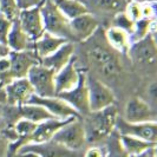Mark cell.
<instances>
[{
  "label": "cell",
  "mask_w": 157,
  "mask_h": 157,
  "mask_svg": "<svg viewBox=\"0 0 157 157\" xmlns=\"http://www.w3.org/2000/svg\"><path fill=\"white\" fill-rule=\"evenodd\" d=\"M8 141L4 137H0V157H4L5 154H8Z\"/></svg>",
  "instance_id": "cell-37"
},
{
  "label": "cell",
  "mask_w": 157,
  "mask_h": 157,
  "mask_svg": "<svg viewBox=\"0 0 157 157\" xmlns=\"http://www.w3.org/2000/svg\"><path fill=\"white\" fill-rule=\"evenodd\" d=\"M122 118L129 123L156 122V112L145 101L141 98H131L126 103L124 117Z\"/></svg>",
  "instance_id": "cell-14"
},
{
  "label": "cell",
  "mask_w": 157,
  "mask_h": 157,
  "mask_svg": "<svg viewBox=\"0 0 157 157\" xmlns=\"http://www.w3.org/2000/svg\"><path fill=\"white\" fill-rule=\"evenodd\" d=\"M17 19L19 21L21 30L25 32V34L29 37V39L32 43L38 40L44 34L45 30H44V24H43L39 6L20 10Z\"/></svg>",
  "instance_id": "cell-11"
},
{
  "label": "cell",
  "mask_w": 157,
  "mask_h": 157,
  "mask_svg": "<svg viewBox=\"0 0 157 157\" xmlns=\"http://www.w3.org/2000/svg\"><path fill=\"white\" fill-rule=\"evenodd\" d=\"M6 103V94H5V90L4 86L0 87V104H5Z\"/></svg>",
  "instance_id": "cell-40"
},
{
  "label": "cell",
  "mask_w": 157,
  "mask_h": 157,
  "mask_svg": "<svg viewBox=\"0 0 157 157\" xmlns=\"http://www.w3.org/2000/svg\"><path fill=\"white\" fill-rule=\"evenodd\" d=\"M80 78V71L77 69V59L75 57L55 75L56 94L69 91L78 84Z\"/></svg>",
  "instance_id": "cell-17"
},
{
  "label": "cell",
  "mask_w": 157,
  "mask_h": 157,
  "mask_svg": "<svg viewBox=\"0 0 157 157\" xmlns=\"http://www.w3.org/2000/svg\"><path fill=\"white\" fill-rule=\"evenodd\" d=\"M83 121L86 142L96 143L101 140H106V137L115 130V123L117 119V110L113 105L97 112H90L84 116Z\"/></svg>",
  "instance_id": "cell-1"
},
{
  "label": "cell",
  "mask_w": 157,
  "mask_h": 157,
  "mask_svg": "<svg viewBox=\"0 0 157 157\" xmlns=\"http://www.w3.org/2000/svg\"><path fill=\"white\" fill-rule=\"evenodd\" d=\"M0 87H1V84H0Z\"/></svg>",
  "instance_id": "cell-43"
},
{
  "label": "cell",
  "mask_w": 157,
  "mask_h": 157,
  "mask_svg": "<svg viewBox=\"0 0 157 157\" xmlns=\"http://www.w3.org/2000/svg\"><path fill=\"white\" fill-rule=\"evenodd\" d=\"M52 141L72 151L78 152L79 150L83 149L86 144V136L82 118L70 119L56 132Z\"/></svg>",
  "instance_id": "cell-4"
},
{
  "label": "cell",
  "mask_w": 157,
  "mask_h": 157,
  "mask_svg": "<svg viewBox=\"0 0 157 157\" xmlns=\"http://www.w3.org/2000/svg\"><path fill=\"white\" fill-rule=\"evenodd\" d=\"M27 103L38 104L45 108L52 116L58 119H69V118H82L77 111L71 108L63 99L55 97H38L36 94H32L30 101Z\"/></svg>",
  "instance_id": "cell-13"
},
{
  "label": "cell",
  "mask_w": 157,
  "mask_h": 157,
  "mask_svg": "<svg viewBox=\"0 0 157 157\" xmlns=\"http://www.w3.org/2000/svg\"><path fill=\"white\" fill-rule=\"evenodd\" d=\"M83 157H105V152L104 149H101L98 147H92L85 151Z\"/></svg>",
  "instance_id": "cell-35"
},
{
  "label": "cell",
  "mask_w": 157,
  "mask_h": 157,
  "mask_svg": "<svg viewBox=\"0 0 157 157\" xmlns=\"http://www.w3.org/2000/svg\"><path fill=\"white\" fill-rule=\"evenodd\" d=\"M73 53H75V45L72 41H67L59 47L57 51H55L52 55L41 59L40 64L57 73L70 62L71 58L73 57Z\"/></svg>",
  "instance_id": "cell-19"
},
{
  "label": "cell",
  "mask_w": 157,
  "mask_h": 157,
  "mask_svg": "<svg viewBox=\"0 0 157 157\" xmlns=\"http://www.w3.org/2000/svg\"><path fill=\"white\" fill-rule=\"evenodd\" d=\"M87 56L91 60V63L96 66V69L102 73L104 77L111 78L117 76L119 71V64L113 53V50L108 44L106 46H103L98 41L94 43L92 46L89 48Z\"/></svg>",
  "instance_id": "cell-5"
},
{
  "label": "cell",
  "mask_w": 157,
  "mask_h": 157,
  "mask_svg": "<svg viewBox=\"0 0 157 157\" xmlns=\"http://www.w3.org/2000/svg\"><path fill=\"white\" fill-rule=\"evenodd\" d=\"M19 157H37L34 156V155H32V154H23V155H18Z\"/></svg>",
  "instance_id": "cell-42"
},
{
  "label": "cell",
  "mask_w": 157,
  "mask_h": 157,
  "mask_svg": "<svg viewBox=\"0 0 157 157\" xmlns=\"http://www.w3.org/2000/svg\"><path fill=\"white\" fill-rule=\"evenodd\" d=\"M6 94V103L12 106H20L30 101L34 94L33 87L27 78H19L10 82L4 86Z\"/></svg>",
  "instance_id": "cell-15"
},
{
  "label": "cell",
  "mask_w": 157,
  "mask_h": 157,
  "mask_svg": "<svg viewBox=\"0 0 157 157\" xmlns=\"http://www.w3.org/2000/svg\"><path fill=\"white\" fill-rule=\"evenodd\" d=\"M17 111H18L19 118L29 119L37 124L55 118L45 108H43L41 105H38V104H32V103H26L20 106H17Z\"/></svg>",
  "instance_id": "cell-23"
},
{
  "label": "cell",
  "mask_w": 157,
  "mask_h": 157,
  "mask_svg": "<svg viewBox=\"0 0 157 157\" xmlns=\"http://www.w3.org/2000/svg\"><path fill=\"white\" fill-rule=\"evenodd\" d=\"M104 152H105V157H129L121 143L119 134L116 130H113L106 137Z\"/></svg>",
  "instance_id": "cell-27"
},
{
  "label": "cell",
  "mask_w": 157,
  "mask_h": 157,
  "mask_svg": "<svg viewBox=\"0 0 157 157\" xmlns=\"http://www.w3.org/2000/svg\"><path fill=\"white\" fill-rule=\"evenodd\" d=\"M129 157H156V148H151V149L147 150L145 152H143L141 155H137V156H129Z\"/></svg>",
  "instance_id": "cell-39"
},
{
  "label": "cell",
  "mask_w": 157,
  "mask_h": 157,
  "mask_svg": "<svg viewBox=\"0 0 157 157\" xmlns=\"http://www.w3.org/2000/svg\"><path fill=\"white\" fill-rule=\"evenodd\" d=\"M39 7L45 32L69 41H73L70 30V20L62 14V12L56 7L53 1L43 0Z\"/></svg>",
  "instance_id": "cell-2"
},
{
  "label": "cell",
  "mask_w": 157,
  "mask_h": 157,
  "mask_svg": "<svg viewBox=\"0 0 157 157\" xmlns=\"http://www.w3.org/2000/svg\"><path fill=\"white\" fill-rule=\"evenodd\" d=\"M86 86L89 94V109L90 112L104 110L113 105L115 94L106 84H104L99 79L86 75Z\"/></svg>",
  "instance_id": "cell-6"
},
{
  "label": "cell",
  "mask_w": 157,
  "mask_h": 157,
  "mask_svg": "<svg viewBox=\"0 0 157 157\" xmlns=\"http://www.w3.org/2000/svg\"><path fill=\"white\" fill-rule=\"evenodd\" d=\"M67 41L69 40L64 39V38L56 37L51 33L44 32V34L39 39L33 43V51L37 55V57L41 60V59L46 58L47 56L52 55L55 51H57L59 47Z\"/></svg>",
  "instance_id": "cell-20"
},
{
  "label": "cell",
  "mask_w": 157,
  "mask_h": 157,
  "mask_svg": "<svg viewBox=\"0 0 157 157\" xmlns=\"http://www.w3.org/2000/svg\"><path fill=\"white\" fill-rule=\"evenodd\" d=\"M113 27H117V29H121L123 31H125L128 34L131 36V33L134 32L135 29V23L129 19V17L126 16L124 12H121L115 16L113 18V24H112Z\"/></svg>",
  "instance_id": "cell-30"
},
{
  "label": "cell",
  "mask_w": 157,
  "mask_h": 157,
  "mask_svg": "<svg viewBox=\"0 0 157 157\" xmlns=\"http://www.w3.org/2000/svg\"><path fill=\"white\" fill-rule=\"evenodd\" d=\"M6 45L10 47L11 51H14V52H21V51L33 50V43L29 39V37L21 30L18 19H16L13 21V24H12L11 31L8 33Z\"/></svg>",
  "instance_id": "cell-21"
},
{
  "label": "cell",
  "mask_w": 157,
  "mask_h": 157,
  "mask_svg": "<svg viewBox=\"0 0 157 157\" xmlns=\"http://www.w3.org/2000/svg\"><path fill=\"white\" fill-rule=\"evenodd\" d=\"M11 53V50H10V47L6 45V44H2V43H0V59H2V58H6L8 57Z\"/></svg>",
  "instance_id": "cell-38"
},
{
  "label": "cell",
  "mask_w": 157,
  "mask_h": 157,
  "mask_svg": "<svg viewBox=\"0 0 157 157\" xmlns=\"http://www.w3.org/2000/svg\"><path fill=\"white\" fill-rule=\"evenodd\" d=\"M70 119H48L45 122H41L39 124H37L36 130L32 132V135L27 138V141L25 144H30V143H44V142L51 141L55 134L62 128L65 125Z\"/></svg>",
  "instance_id": "cell-18"
},
{
  "label": "cell",
  "mask_w": 157,
  "mask_h": 157,
  "mask_svg": "<svg viewBox=\"0 0 157 157\" xmlns=\"http://www.w3.org/2000/svg\"><path fill=\"white\" fill-rule=\"evenodd\" d=\"M119 138H121V143L125 150V152L128 154V156H137L151 148H156V143H150V142L143 141V140L131 137V136L119 135Z\"/></svg>",
  "instance_id": "cell-25"
},
{
  "label": "cell",
  "mask_w": 157,
  "mask_h": 157,
  "mask_svg": "<svg viewBox=\"0 0 157 157\" xmlns=\"http://www.w3.org/2000/svg\"><path fill=\"white\" fill-rule=\"evenodd\" d=\"M16 1L20 10H25V8L39 6L43 0H16Z\"/></svg>",
  "instance_id": "cell-34"
},
{
  "label": "cell",
  "mask_w": 157,
  "mask_h": 157,
  "mask_svg": "<svg viewBox=\"0 0 157 157\" xmlns=\"http://www.w3.org/2000/svg\"><path fill=\"white\" fill-rule=\"evenodd\" d=\"M99 27L97 18L91 12L79 16L70 20V30L72 39L76 41H87L92 38Z\"/></svg>",
  "instance_id": "cell-16"
},
{
  "label": "cell",
  "mask_w": 157,
  "mask_h": 157,
  "mask_svg": "<svg viewBox=\"0 0 157 157\" xmlns=\"http://www.w3.org/2000/svg\"><path fill=\"white\" fill-rule=\"evenodd\" d=\"M115 130L119 135L136 137L143 141L156 143L157 141V124L156 122L147 123H129L123 118L117 117L115 123Z\"/></svg>",
  "instance_id": "cell-9"
},
{
  "label": "cell",
  "mask_w": 157,
  "mask_h": 157,
  "mask_svg": "<svg viewBox=\"0 0 157 157\" xmlns=\"http://www.w3.org/2000/svg\"><path fill=\"white\" fill-rule=\"evenodd\" d=\"M105 41L113 51L121 53H128V50L131 45L130 34L113 26L109 27L105 31Z\"/></svg>",
  "instance_id": "cell-22"
},
{
  "label": "cell",
  "mask_w": 157,
  "mask_h": 157,
  "mask_svg": "<svg viewBox=\"0 0 157 157\" xmlns=\"http://www.w3.org/2000/svg\"><path fill=\"white\" fill-rule=\"evenodd\" d=\"M23 154H32L37 157H80L77 151L66 149L52 140L44 143L25 144L18 149L17 156Z\"/></svg>",
  "instance_id": "cell-10"
},
{
  "label": "cell",
  "mask_w": 157,
  "mask_h": 157,
  "mask_svg": "<svg viewBox=\"0 0 157 157\" xmlns=\"http://www.w3.org/2000/svg\"><path fill=\"white\" fill-rule=\"evenodd\" d=\"M56 7L58 8L66 19L72 20L79 16L89 13L90 10L80 0H52Z\"/></svg>",
  "instance_id": "cell-24"
},
{
  "label": "cell",
  "mask_w": 157,
  "mask_h": 157,
  "mask_svg": "<svg viewBox=\"0 0 157 157\" xmlns=\"http://www.w3.org/2000/svg\"><path fill=\"white\" fill-rule=\"evenodd\" d=\"M8 59H10V69L4 76L0 77L1 86H5L6 84L14 79L26 78L32 66L40 64V59L37 57L33 50H27L21 52L11 51Z\"/></svg>",
  "instance_id": "cell-3"
},
{
  "label": "cell",
  "mask_w": 157,
  "mask_h": 157,
  "mask_svg": "<svg viewBox=\"0 0 157 157\" xmlns=\"http://www.w3.org/2000/svg\"><path fill=\"white\" fill-rule=\"evenodd\" d=\"M130 58L140 65H151L156 59L155 34H148L144 38L131 43L128 50Z\"/></svg>",
  "instance_id": "cell-12"
},
{
  "label": "cell",
  "mask_w": 157,
  "mask_h": 157,
  "mask_svg": "<svg viewBox=\"0 0 157 157\" xmlns=\"http://www.w3.org/2000/svg\"><path fill=\"white\" fill-rule=\"evenodd\" d=\"M20 8L16 0H0V13L11 21H14L19 16Z\"/></svg>",
  "instance_id": "cell-29"
},
{
  "label": "cell",
  "mask_w": 157,
  "mask_h": 157,
  "mask_svg": "<svg viewBox=\"0 0 157 157\" xmlns=\"http://www.w3.org/2000/svg\"><path fill=\"white\" fill-rule=\"evenodd\" d=\"M19 119L17 106L8 105L7 103L0 104V132L8 128H13L14 123Z\"/></svg>",
  "instance_id": "cell-28"
},
{
  "label": "cell",
  "mask_w": 157,
  "mask_h": 157,
  "mask_svg": "<svg viewBox=\"0 0 157 157\" xmlns=\"http://www.w3.org/2000/svg\"><path fill=\"white\" fill-rule=\"evenodd\" d=\"M124 13H125L126 16L129 17V19H131L134 23L143 19V18H142V5L141 4H137V2L129 1L128 5H126L125 10H124Z\"/></svg>",
  "instance_id": "cell-31"
},
{
  "label": "cell",
  "mask_w": 157,
  "mask_h": 157,
  "mask_svg": "<svg viewBox=\"0 0 157 157\" xmlns=\"http://www.w3.org/2000/svg\"><path fill=\"white\" fill-rule=\"evenodd\" d=\"M12 24H13V21H11L4 14L0 13V43L6 44L8 33H10L11 27H12Z\"/></svg>",
  "instance_id": "cell-32"
},
{
  "label": "cell",
  "mask_w": 157,
  "mask_h": 157,
  "mask_svg": "<svg viewBox=\"0 0 157 157\" xmlns=\"http://www.w3.org/2000/svg\"><path fill=\"white\" fill-rule=\"evenodd\" d=\"M155 4L156 2H150V4H143L142 5V18L143 19H155V16H156Z\"/></svg>",
  "instance_id": "cell-33"
},
{
  "label": "cell",
  "mask_w": 157,
  "mask_h": 157,
  "mask_svg": "<svg viewBox=\"0 0 157 157\" xmlns=\"http://www.w3.org/2000/svg\"><path fill=\"white\" fill-rule=\"evenodd\" d=\"M58 98L63 99L66 102L71 108L78 112L82 116H86L90 113L89 109V94H87V86H86V75L80 72V78L78 84L73 89L69 91H65L62 94H56Z\"/></svg>",
  "instance_id": "cell-8"
},
{
  "label": "cell",
  "mask_w": 157,
  "mask_h": 157,
  "mask_svg": "<svg viewBox=\"0 0 157 157\" xmlns=\"http://www.w3.org/2000/svg\"><path fill=\"white\" fill-rule=\"evenodd\" d=\"M8 69H10V59H8V57L0 59V77L4 76L8 71Z\"/></svg>",
  "instance_id": "cell-36"
},
{
  "label": "cell",
  "mask_w": 157,
  "mask_h": 157,
  "mask_svg": "<svg viewBox=\"0 0 157 157\" xmlns=\"http://www.w3.org/2000/svg\"><path fill=\"white\" fill-rule=\"evenodd\" d=\"M96 10L104 13H113L115 16L124 12L129 0H87Z\"/></svg>",
  "instance_id": "cell-26"
},
{
  "label": "cell",
  "mask_w": 157,
  "mask_h": 157,
  "mask_svg": "<svg viewBox=\"0 0 157 157\" xmlns=\"http://www.w3.org/2000/svg\"><path fill=\"white\" fill-rule=\"evenodd\" d=\"M55 72L45 67L41 64H37L32 66L27 77L29 82L31 83L34 94L38 97H55Z\"/></svg>",
  "instance_id": "cell-7"
},
{
  "label": "cell",
  "mask_w": 157,
  "mask_h": 157,
  "mask_svg": "<svg viewBox=\"0 0 157 157\" xmlns=\"http://www.w3.org/2000/svg\"><path fill=\"white\" fill-rule=\"evenodd\" d=\"M129 1H132V2H137V4H150V2H156V0H129Z\"/></svg>",
  "instance_id": "cell-41"
}]
</instances>
